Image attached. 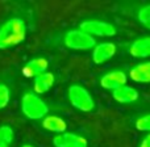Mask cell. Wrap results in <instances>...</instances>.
Returning a JSON list of instances; mask_svg holds the SVG:
<instances>
[{
  "mask_svg": "<svg viewBox=\"0 0 150 147\" xmlns=\"http://www.w3.org/2000/svg\"><path fill=\"white\" fill-rule=\"evenodd\" d=\"M26 25L20 17H9L0 25V50L17 46L25 39Z\"/></svg>",
  "mask_w": 150,
  "mask_h": 147,
  "instance_id": "6da1fadb",
  "label": "cell"
},
{
  "mask_svg": "<svg viewBox=\"0 0 150 147\" xmlns=\"http://www.w3.org/2000/svg\"><path fill=\"white\" fill-rule=\"evenodd\" d=\"M122 15L136 20L140 25L150 29V1H125L117 4Z\"/></svg>",
  "mask_w": 150,
  "mask_h": 147,
  "instance_id": "7a4b0ae2",
  "label": "cell"
},
{
  "mask_svg": "<svg viewBox=\"0 0 150 147\" xmlns=\"http://www.w3.org/2000/svg\"><path fill=\"white\" fill-rule=\"evenodd\" d=\"M21 110L28 118L41 120L45 118L49 112L46 103L33 92H26L21 98Z\"/></svg>",
  "mask_w": 150,
  "mask_h": 147,
  "instance_id": "3957f363",
  "label": "cell"
},
{
  "mask_svg": "<svg viewBox=\"0 0 150 147\" xmlns=\"http://www.w3.org/2000/svg\"><path fill=\"white\" fill-rule=\"evenodd\" d=\"M69 100L71 105L76 108L80 112H91L95 108V101H93L91 93L84 87L79 84H73L69 88Z\"/></svg>",
  "mask_w": 150,
  "mask_h": 147,
  "instance_id": "277c9868",
  "label": "cell"
},
{
  "mask_svg": "<svg viewBox=\"0 0 150 147\" xmlns=\"http://www.w3.org/2000/svg\"><path fill=\"white\" fill-rule=\"evenodd\" d=\"M63 44L66 47L73 50H88L96 46L95 38L80 29L69 30L63 36Z\"/></svg>",
  "mask_w": 150,
  "mask_h": 147,
  "instance_id": "5b68a950",
  "label": "cell"
},
{
  "mask_svg": "<svg viewBox=\"0 0 150 147\" xmlns=\"http://www.w3.org/2000/svg\"><path fill=\"white\" fill-rule=\"evenodd\" d=\"M80 30L90 36H99V37H112L116 36L117 29L111 23H107L103 20H96V18H90L84 20L79 26Z\"/></svg>",
  "mask_w": 150,
  "mask_h": 147,
  "instance_id": "8992f818",
  "label": "cell"
},
{
  "mask_svg": "<svg viewBox=\"0 0 150 147\" xmlns=\"http://www.w3.org/2000/svg\"><path fill=\"white\" fill-rule=\"evenodd\" d=\"M127 74L121 70H115V71H109V72L104 74L100 77V85L105 89H111L115 91L120 87L127 85Z\"/></svg>",
  "mask_w": 150,
  "mask_h": 147,
  "instance_id": "52a82bcc",
  "label": "cell"
},
{
  "mask_svg": "<svg viewBox=\"0 0 150 147\" xmlns=\"http://www.w3.org/2000/svg\"><path fill=\"white\" fill-rule=\"evenodd\" d=\"M55 147H87L88 142L83 135L75 133H62L54 137L53 139Z\"/></svg>",
  "mask_w": 150,
  "mask_h": 147,
  "instance_id": "ba28073f",
  "label": "cell"
},
{
  "mask_svg": "<svg viewBox=\"0 0 150 147\" xmlns=\"http://www.w3.org/2000/svg\"><path fill=\"white\" fill-rule=\"evenodd\" d=\"M117 51V47L113 42H101V44L96 45L93 47L92 51V60L96 65H101V63L109 60Z\"/></svg>",
  "mask_w": 150,
  "mask_h": 147,
  "instance_id": "9c48e42d",
  "label": "cell"
},
{
  "mask_svg": "<svg viewBox=\"0 0 150 147\" xmlns=\"http://www.w3.org/2000/svg\"><path fill=\"white\" fill-rule=\"evenodd\" d=\"M129 54L136 58H148L150 57V37H141L129 45Z\"/></svg>",
  "mask_w": 150,
  "mask_h": 147,
  "instance_id": "30bf717a",
  "label": "cell"
},
{
  "mask_svg": "<svg viewBox=\"0 0 150 147\" xmlns=\"http://www.w3.org/2000/svg\"><path fill=\"white\" fill-rule=\"evenodd\" d=\"M47 66H49V63L45 58H33L24 66L23 72L26 77H37L38 75L46 71Z\"/></svg>",
  "mask_w": 150,
  "mask_h": 147,
  "instance_id": "8fae6325",
  "label": "cell"
},
{
  "mask_svg": "<svg viewBox=\"0 0 150 147\" xmlns=\"http://www.w3.org/2000/svg\"><path fill=\"white\" fill-rule=\"evenodd\" d=\"M112 97H113L117 103L130 104V103H134L138 98V92H137V89H134L133 87L124 85V87H120V88H117V89L112 91Z\"/></svg>",
  "mask_w": 150,
  "mask_h": 147,
  "instance_id": "7c38bea8",
  "label": "cell"
},
{
  "mask_svg": "<svg viewBox=\"0 0 150 147\" xmlns=\"http://www.w3.org/2000/svg\"><path fill=\"white\" fill-rule=\"evenodd\" d=\"M129 76L136 83H150V62L136 65L130 68Z\"/></svg>",
  "mask_w": 150,
  "mask_h": 147,
  "instance_id": "4fadbf2b",
  "label": "cell"
},
{
  "mask_svg": "<svg viewBox=\"0 0 150 147\" xmlns=\"http://www.w3.org/2000/svg\"><path fill=\"white\" fill-rule=\"evenodd\" d=\"M42 127L47 132L62 134L67 129V124H66L65 120H62L58 116H46L42 120Z\"/></svg>",
  "mask_w": 150,
  "mask_h": 147,
  "instance_id": "5bb4252c",
  "label": "cell"
},
{
  "mask_svg": "<svg viewBox=\"0 0 150 147\" xmlns=\"http://www.w3.org/2000/svg\"><path fill=\"white\" fill-rule=\"evenodd\" d=\"M54 85V75L52 72H44L34 77V91L38 95L46 93Z\"/></svg>",
  "mask_w": 150,
  "mask_h": 147,
  "instance_id": "9a60e30c",
  "label": "cell"
},
{
  "mask_svg": "<svg viewBox=\"0 0 150 147\" xmlns=\"http://www.w3.org/2000/svg\"><path fill=\"white\" fill-rule=\"evenodd\" d=\"M15 138L13 129L9 125H1L0 126V147H11Z\"/></svg>",
  "mask_w": 150,
  "mask_h": 147,
  "instance_id": "2e32d148",
  "label": "cell"
},
{
  "mask_svg": "<svg viewBox=\"0 0 150 147\" xmlns=\"http://www.w3.org/2000/svg\"><path fill=\"white\" fill-rule=\"evenodd\" d=\"M11 100V91L7 84H0V109H4Z\"/></svg>",
  "mask_w": 150,
  "mask_h": 147,
  "instance_id": "e0dca14e",
  "label": "cell"
},
{
  "mask_svg": "<svg viewBox=\"0 0 150 147\" xmlns=\"http://www.w3.org/2000/svg\"><path fill=\"white\" fill-rule=\"evenodd\" d=\"M136 127L141 132H150V113L136 120Z\"/></svg>",
  "mask_w": 150,
  "mask_h": 147,
  "instance_id": "ac0fdd59",
  "label": "cell"
},
{
  "mask_svg": "<svg viewBox=\"0 0 150 147\" xmlns=\"http://www.w3.org/2000/svg\"><path fill=\"white\" fill-rule=\"evenodd\" d=\"M140 147H150V133L142 139V142L140 143Z\"/></svg>",
  "mask_w": 150,
  "mask_h": 147,
  "instance_id": "d6986e66",
  "label": "cell"
},
{
  "mask_svg": "<svg viewBox=\"0 0 150 147\" xmlns=\"http://www.w3.org/2000/svg\"><path fill=\"white\" fill-rule=\"evenodd\" d=\"M23 147H34V146H32V145H24Z\"/></svg>",
  "mask_w": 150,
  "mask_h": 147,
  "instance_id": "ffe728a7",
  "label": "cell"
}]
</instances>
